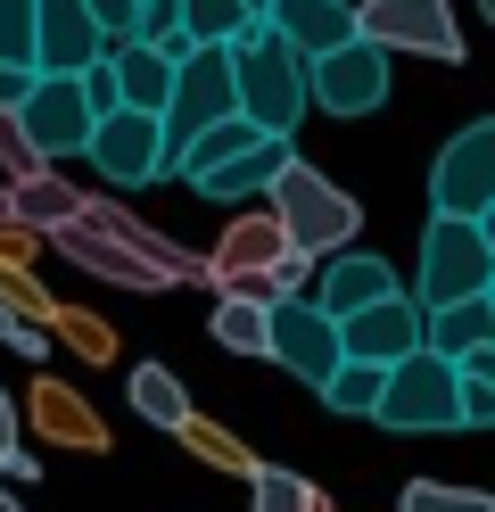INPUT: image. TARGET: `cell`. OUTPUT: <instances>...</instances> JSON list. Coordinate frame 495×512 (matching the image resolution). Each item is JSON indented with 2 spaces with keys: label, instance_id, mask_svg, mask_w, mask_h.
I'll list each match as a JSON object with an SVG mask.
<instances>
[{
  "label": "cell",
  "instance_id": "14",
  "mask_svg": "<svg viewBox=\"0 0 495 512\" xmlns=\"http://www.w3.org/2000/svg\"><path fill=\"white\" fill-rule=\"evenodd\" d=\"M289 133H256L240 157H223V166H198L190 174V190H198V199H248V190H264V182H273L281 166H289Z\"/></svg>",
  "mask_w": 495,
  "mask_h": 512
},
{
  "label": "cell",
  "instance_id": "11",
  "mask_svg": "<svg viewBox=\"0 0 495 512\" xmlns=\"http://www.w3.org/2000/svg\"><path fill=\"white\" fill-rule=\"evenodd\" d=\"M339 347H347V356H363V364H396V356H413V347H421V306H413L405 290H388V298H372V306H355V314H339Z\"/></svg>",
  "mask_w": 495,
  "mask_h": 512
},
{
  "label": "cell",
  "instance_id": "20",
  "mask_svg": "<svg viewBox=\"0 0 495 512\" xmlns=\"http://www.w3.org/2000/svg\"><path fill=\"white\" fill-rule=\"evenodd\" d=\"M75 207H83V190H66L50 166H42V174H25V182H9V223L58 232V223H75Z\"/></svg>",
  "mask_w": 495,
  "mask_h": 512
},
{
  "label": "cell",
  "instance_id": "34",
  "mask_svg": "<svg viewBox=\"0 0 495 512\" xmlns=\"http://www.w3.org/2000/svg\"><path fill=\"white\" fill-rule=\"evenodd\" d=\"M0 339H9L17 356H42V331H33V323H9V331H0Z\"/></svg>",
  "mask_w": 495,
  "mask_h": 512
},
{
  "label": "cell",
  "instance_id": "18",
  "mask_svg": "<svg viewBox=\"0 0 495 512\" xmlns=\"http://www.w3.org/2000/svg\"><path fill=\"white\" fill-rule=\"evenodd\" d=\"M75 215H83V223H99V232H108V240H124L132 256H149V265H157L165 281H198V273H207V265H198V256H182L174 240H157V232H149L141 215H124V207H108V199H83Z\"/></svg>",
  "mask_w": 495,
  "mask_h": 512
},
{
  "label": "cell",
  "instance_id": "17",
  "mask_svg": "<svg viewBox=\"0 0 495 512\" xmlns=\"http://www.w3.org/2000/svg\"><path fill=\"white\" fill-rule=\"evenodd\" d=\"M396 290V273H388V256H363V248H330V273H322V314L339 323V314H355V306H372V298H388Z\"/></svg>",
  "mask_w": 495,
  "mask_h": 512
},
{
  "label": "cell",
  "instance_id": "33",
  "mask_svg": "<svg viewBox=\"0 0 495 512\" xmlns=\"http://www.w3.org/2000/svg\"><path fill=\"white\" fill-rule=\"evenodd\" d=\"M25 83H33V67H9V58H0V108H17Z\"/></svg>",
  "mask_w": 495,
  "mask_h": 512
},
{
  "label": "cell",
  "instance_id": "6",
  "mask_svg": "<svg viewBox=\"0 0 495 512\" xmlns=\"http://www.w3.org/2000/svg\"><path fill=\"white\" fill-rule=\"evenodd\" d=\"M355 34L380 42V50H421V58H438V67L462 58V25H454L446 0H363Z\"/></svg>",
  "mask_w": 495,
  "mask_h": 512
},
{
  "label": "cell",
  "instance_id": "40",
  "mask_svg": "<svg viewBox=\"0 0 495 512\" xmlns=\"http://www.w3.org/2000/svg\"><path fill=\"white\" fill-rule=\"evenodd\" d=\"M487 9H495V0H487Z\"/></svg>",
  "mask_w": 495,
  "mask_h": 512
},
{
  "label": "cell",
  "instance_id": "4",
  "mask_svg": "<svg viewBox=\"0 0 495 512\" xmlns=\"http://www.w3.org/2000/svg\"><path fill=\"white\" fill-rule=\"evenodd\" d=\"M372 422H388V430H462V422H454V364L429 356V347L396 356V364L380 372Z\"/></svg>",
  "mask_w": 495,
  "mask_h": 512
},
{
  "label": "cell",
  "instance_id": "32",
  "mask_svg": "<svg viewBox=\"0 0 495 512\" xmlns=\"http://www.w3.org/2000/svg\"><path fill=\"white\" fill-rule=\"evenodd\" d=\"M83 9L99 25V42H132V9H141V0H83Z\"/></svg>",
  "mask_w": 495,
  "mask_h": 512
},
{
  "label": "cell",
  "instance_id": "15",
  "mask_svg": "<svg viewBox=\"0 0 495 512\" xmlns=\"http://www.w3.org/2000/svg\"><path fill=\"white\" fill-rule=\"evenodd\" d=\"M256 17L273 25V34H281L297 58H314V50H330V42L355 34V9H347V0H264Z\"/></svg>",
  "mask_w": 495,
  "mask_h": 512
},
{
  "label": "cell",
  "instance_id": "10",
  "mask_svg": "<svg viewBox=\"0 0 495 512\" xmlns=\"http://www.w3.org/2000/svg\"><path fill=\"white\" fill-rule=\"evenodd\" d=\"M17 133L42 149V157H75L91 141V108H83V83L75 75H33L25 100H17Z\"/></svg>",
  "mask_w": 495,
  "mask_h": 512
},
{
  "label": "cell",
  "instance_id": "26",
  "mask_svg": "<svg viewBox=\"0 0 495 512\" xmlns=\"http://www.w3.org/2000/svg\"><path fill=\"white\" fill-rule=\"evenodd\" d=\"M396 512H495L479 488H446V479H413L405 496H396Z\"/></svg>",
  "mask_w": 495,
  "mask_h": 512
},
{
  "label": "cell",
  "instance_id": "5",
  "mask_svg": "<svg viewBox=\"0 0 495 512\" xmlns=\"http://www.w3.org/2000/svg\"><path fill=\"white\" fill-rule=\"evenodd\" d=\"M306 100H322L330 116H372V108L388 100V50L363 42V34L314 50V58H306Z\"/></svg>",
  "mask_w": 495,
  "mask_h": 512
},
{
  "label": "cell",
  "instance_id": "31",
  "mask_svg": "<svg viewBox=\"0 0 495 512\" xmlns=\"http://www.w3.org/2000/svg\"><path fill=\"white\" fill-rule=\"evenodd\" d=\"M75 83H83V108H91V124L108 116V108H124V100H116V67H108V58H91V67H83Z\"/></svg>",
  "mask_w": 495,
  "mask_h": 512
},
{
  "label": "cell",
  "instance_id": "30",
  "mask_svg": "<svg viewBox=\"0 0 495 512\" xmlns=\"http://www.w3.org/2000/svg\"><path fill=\"white\" fill-rule=\"evenodd\" d=\"M264 281H273V298H297V290L314 281V256H306V248H281L273 265H264Z\"/></svg>",
  "mask_w": 495,
  "mask_h": 512
},
{
  "label": "cell",
  "instance_id": "38",
  "mask_svg": "<svg viewBox=\"0 0 495 512\" xmlns=\"http://www.w3.org/2000/svg\"><path fill=\"white\" fill-rule=\"evenodd\" d=\"M0 512H17V504H9V488H0Z\"/></svg>",
  "mask_w": 495,
  "mask_h": 512
},
{
  "label": "cell",
  "instance_id": "39",
  "mask_svg": "<svg viewBox=\"0 0 495 512\" xmlns=\"http://www.w3.org/2000/svg\"><path fill=\"white\" fill-rule=\"evenodd\" d=\"M248 9H264V0H248Z\"/></svg>",
  "mask_w": 495,
  "mask_h": 512
},
{
  "label": "cell",
  "instance_id": "25",
  "mask_svg": "<svg viewBox=\"0 0 495 512\" xmlns=\"http://www.w3.org/2000/svg\"><path fill=\"white\" fill-rule=\"evenodd\" d=\"M215 339L231 347V356H264V306L256 298H223L215 306Z\"/></svg>",
  "mask_w": 495,
  "mask_h": 512
},
{
  "label": "cell",
  "instance_id": "23",
  "mask_svg": "<svg viewBox=\"0 0 495 512\" xmlns=\"http://www.w3.org/2000/svg\"><path fill=\"white\" fill-rule=\"evenodd\" d=\"M281 248H289V240H281V223H273V215H256V223H240V232L223 240V265H215V273H256V265H273Z\"/></svg>",
  "mask_w": 495,
  "mask_h": 512
},
{
  "label": "cell",
  "instance_id": "35",
  "mask_svg": "<svg viewBox=\"0 0 495 512\" xmlns=\"http://www.w3.org/2000/svg\"><path fill=\"white\" fill-rule=\"evenodd\" d=\"M17 446V405H9V389H0V455Z\"/></svg>",
  "mask_w": 495,
  "mask_h": 512
},
{
  "label": "cell",
  "instance_id": "24",
  "mask_svg": "<svg viewBox=\"0 0 495 512\" xmlns=\"http://www.w3.org/2000/svg\"><path fill=\"white\" fill-rule=\"evenodd\" d=\"M248 17H256L248 0H182V34L190 42H231Z\"/></svg>",
  "mask_w": 495,
  "mask_h": 512
},
{
  "label": "cell",
  "instance_id": "7",
  "mask_svg": "<svg viewBox=\"0 0 495 512\" xmlns=\"http://www.w3.org/2000/svg\"><path fill=\"white\" fill-rule=\"evenodd\" d=\"M495 207V124H462L446 157L429 166V215H479Z\"/></svg>",
  "mask_w": 495,
  "mask_h": 512
},
{
  "label": "cell",
  "instance_id": "37",
  "mask_svg": "<svg viewBox=\"0 0 495 512\" xmlns=\"http://www.w3.org/2000/svg\"><path fill=\"white\" fill-rule=\"evenodd\" d=\"M0 223H9V190H0Z\"/></svg>",
  "mask_w": 495,
  "mask_h": 512
},
{
  "label": "cell",
  "instance_id": "3",
  "mask_svg": "<svg viewBox=\"0 0 495 512\" xmlns=\"http://www.w3.org/2000/svg\"><path fill=\"white\" fill-rule=\"evenodd\" d=\"M495 281V240L479 215H429V240H421V290L413 306H446V298H487Z\"/></svg>",
  "mask_w": 495,
  "mask_h": 512
},
{
  "label": "cell",
  "instance_id": "9",
  "mask_svg": "<svg viewBox=\"0 0 495 512\" xmlns=\"http://www.w3.org/2000/svg\"><path fill=\"white\" fill-rule=\"evenodd\" d=\"M264 356L289 364L297 380H322L330 364L347 356L339 347V323L322 306H297V298H264Z\"/></svg>",
  "mask_w": 495,
  "mask_h": 512
},
{
  "label": "cell",
  "instance_id": "28",
  "mask_svg": "<svg viewBox=\"0 0 495 512\" xmlns=\"http://www.w3.org/2000/svg\"><path fill=\"white\" fill-rule=\"evenodd\" d=\"M0 58L33 67V0H0Z\"/></svg>",
  "mask_w": 495,
  "mask_h": 512
},
{
  "label": "cell",
  "instance_id": "22",
  "mask_svg": "<svg viewBox=\"0 0 495 512\" xmlns=\"http://www.w3.org/2000/svg\"><path fill=\"white\" fill-rule=\"evenodd\" d=\"M132 413L157 422V430H190V389L165 364H141V372H132Z\"/></svg>",
  "mask_w": 495,
  "mask_h": 512
},
{
  "label": "cell",
  "instance_id": "12",
  "mask_svg": "<svg viewBox=\"0 0 495 512\" xmlns=\"http://www.w3.org/2000/svg\"><path fill=\"white\" fill-rule=\"evenodd\" d=\"M99 50V25L83 0H33V75H83Z\"/></svg>",
  "mask_w": 495,
  "mask_h": 512
},
{
  "label": "cell",
  "instance_id": "29",
  "mask_svg": "<svg viewBox=\"0 0 495 512\" xmlns=\"http://www.w3.org/2000/svg\"><path fill=\"white\" fill-rule=\"evenodd\" d=\"M0 166H9V182H25V174H42V166H50V157L17 133V108H0Z\"/></svg>",
  "mask_w": 495,
  "mask_h": 512
},
{
  "label": "cell",
  "instance_id": "16",
  "mask_svg": "<svg viewBox=\"0 0 495 512\" xmlns=\"http://www.w3.org/2000/svg\"><path fill=\"white\" fill-rule=\"evenodd\" d=\"M421 347L429 356H479V347H495V306L487 298H446V306H421Z\"/></svg>",
  "mask_w": 495,
  "mask_h": 512
},
{
  "label": "cell",
  "instance_id": "8",
  "mask_svg": "<svg viewBox=\"0 0 495 512\" xmlns=\"http://www.w3.org/2000/svg\"><path fill=\"white\" fill-rule=\"evenodd\" d=\"M83 157H91L108 182H124V190L165 182V141H157V116H149V108H108V116L91 124Z\"/></svg>",
  "mask_w": 495,
  "mask_h": 512
},
{
  "label": "cell",
  "instance_id": "21",
  "mask_svg": "<svg viewBox=\"0 0 495 512\" xmlns=\"http://www.w3.org/2000/svg\"><path fill=\"white\" fill-rule=\"evenodd\" d=\"M380 372H388V364H363V356H339V364H330V372L314 380V389H322V405H330V413H347V422H363V413L380 405Z\"/></svg>",
  "mask_w": 495,
  "mask_h": 512
},
{
  "label": "cell",
  "instance_id": "2",
  "mask_svg": "<svg viewBox=\"0 0 495 512\" xmlns=\"http://www.w3.org/2000/svg\"><path fill=\"white\" fill-rule=\"evenodd\" d=\"M273 190V223H281V240L289 248H306V256H330V248H347L355 240V223H363V207L347 199V190H330L306 157H289V166L264 182Z\"/></svg>",
  "mask_w": 495,
  "mask_h": 512
},
{
  "label": "cell",
  "instance_id": "36",
  "mask_svg": "<svg viewBox=\"0 0 495 512\" xmlns=\"http://www.w3.org/2000/svg\"><path fill=\"white\" fill-rule=\"evenodd\" d=\"M9 323H17V314H9V306H0V331H9Z\"/></svg>",
  "mask_w": 495,
  "mask_h": 512
},
{
  "label": "cell",
  "instance_id": "19",
  "mask_svg": "<svg viewBox=\"0 0 495 512\" xmlns=\"http://www.w3.org/2000/svg\"><path fill=\"white\" fill-rule=\"evenodd\" d=\"M108 67H116V100L124 108H165V91H174V58H165L157 42H116V58H108Z\"/></svg>",
  "mask_w": 495,
  "mask_h": 512
},
{
  "label": "cell",
  "instance_id": "27",
  "mask_svg": "<svg viewBox=\"0 0 495 512\" xmlns=\"http://www.w3.org/2000/svg\"><path fill=\"white\" fill-rule=\"evenodd\" d=\"M256 512H322V496L297 471H256Z\"/></svg>",
  "mask_w": 495,
  "mask_h": 512
},
{
  "label": "cell",
  "instance_id": "1",
  "mask_svg": "<svg viewBox=\"0 0 495 512\" xmlns=\"http://www.w3.org/2000/svg\"><path fill=\"white\" fill-rule=\"evenodd\" d=\"M223 50H231V108H240L256 133H297V116H306V58H297L264 17H248Z\"/></svg>",
  "mask_w": 495,
  "mask_h": 512
},
{
  "label": "cell",
  "instance_id": "13",
  "mask_svg": "<svg viewBox=\"0 0 495 512\" xmlns=\"http://www.w3.org/2000/svg\"><path fill=\"white\" fill-rule=\"evenodd\" d=\"M50 240H58V256H75V265L99 273V281H124V290H165V273L149 265V256H132L124 240H108V232H99V223H83V215L58 223Z\"/></svg>",
  "mask_w": 495,
  "mask_h": 512
}]
</instances>
